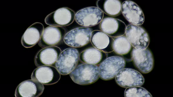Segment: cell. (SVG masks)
<instances>
[{"label": "cell", "instance_id": "3", "mask_svg": "<svg viewBox=\"0 0 173 97\" xmlns=\"http://www.w3.org/2000/svg\"><path fill=\"white\" fill-rule=\"evenodd\" d=\"M125 65V61L120 56L107 58L99 67V77L104 80L113 79L120 70L124 68Z\"/></svg>", "mask_w": 173, "mask_h": 97}, {"label": "cell", "instance_id": "19", "mask_svg": "<svg viewBox=\"0 0 173 97\" xmlns=\"http://www.w3.org/2000/svg\"><path fill=\"white\" fill-rule=\"evenodd\" d=\"M107 56V53L94 47H91L82 51L79 55V59L84 63L97 65L100 64Z\"/></svg>", "mask_w": 173, "mask_h": 97}, {"label": "cell", "instance_id": "7", "mask_svg": "<svg viewBox=\"0 0 173 97\" xmlns=\"http://www.w3.org/2000/svg\"><path fill=\"white\" fill-rule=\"evenodd\" d=\"M31 78L44 85H50L56 84L59 81L60 74L53 66L44 65L35 69L32 73Z\"/></svg>", "mask_w": 173, "mask_h": 97}, {"label": "cell", "instance_id": "6", "mask_svg": "<svg viewBox=\"0 0 173 97\" xmlns=\"http://www.w3.org/2000/svg\"><path fill=\"white\" fill-rule=\"evenodd\" d=\"M75 14L67 7L59 8L46 16L45 19L46 24L50 26L62 27L72 24L75 19Z\"/></svg>", "mask_w": 173, "mask_h": 97}, {"label": "cell", "instance_id": "13", "mask_svg": "<svg viewBox=\"0 0 173 97\" xmlns=\"http://www.w3.org/2000/svg\"><path fill=\"white\" fill-rule=\"evenodd\" d=\"M43 84L38 81L29 79L22 82L16 88V97H38L43 93Z\"/></svg>", "mask_w": 173, "mask_h": 97}, {"label": "cell", "instance_id": "9", "mask_svg": "<svg viewBox=\"0 0 173 97\" xmlns=\"http://www.w3.org/2000/svg\"><path fill=\"white\" fill-rule=\"evenodd\" d=\"M115 78L117 84L125 88L133 86H141L145 82L144 78L140 73L129 68H124L120 70Z\"/></svg>", "mask_w": 173, "mask_h": 97}, {"label": "cell", "instance_id": "10", "mask_svg": "<svg viewBox=\"0 0 173 97\" xmlns=\"http://www.w3.org/2000/svg\"><path fill=\"white\" fill-rule=\"evenodd\" d=\"M65 34L66 31L64 28L49 26L44 29L38 44L42 48L56 46L64 39Z\"/></svg>", "mask_w": 173, "mask_h": 97}, {"label": "cell", "instance_id": "1", "mask_svg": "<svg viewBox=\"0 0 173 97\" xmlns=\"http://www.w3.org/2000/svg\"><path fill=\"white\" fill-rule=\"evenodd\" d=\"M75 83L85 85L93 84L99 77V67L97 65L84 63L76 67L69 74Z\"/></svg>", "mask_w": 173, "mask_h": 97}, {"label": "cell", "instance_id": "16", "mask_svg": "<svg viewBox=\"0 0 173 97\" xmlns=\"http://www.w3.org/2000/svg\"><path fill=\"white\" fill-rule=\"evenodd\" d=\"M44 30L43 24L35 22L28 27L23 34L21 42L22 45L26 48L31 47L38 42Z\"/></svg>", "mask_w": 173, "mask_h": 97}, {"label": "cell", "instance_id": "12", "mask_svg": "<svg viewBox=\"0 0 173 97\" xmlns=\"http://www.w3.org/2000/svg\"><path fill=\"white\" fill-rule=\"evenodd\" d=\"M121 11L124 17L132 25L139 26L144 22L143 13L134 2L130 1H124L121 4Z\"/></svg>", "mask_w": 173, "mask_h": 97}, {"label": "cell", "instance_id": "15", "mask_svg": "<svg viewBox=\"0 0 173 97\" xmlns=\"http://www.w3.org/2000/svg\"><path fill=\"white\" fill-rule=\"evenodd\" d=\"M99 27L102 31L112 37H116L124 35L126 28V25L122 21L113 18L103 19Z\"/></svg>", "mask_w": 173, "mask_h": 97}, {"label": "cell", "instance_id": "18", "mask_svg": "<svg viewBox=\"0 0 173 97\" xmlns=\"http://www.w3.org/2000/svg\"><path fill=\"white\" fill-rule=\"evenodd\" d=\"M113 39V51L120 56L125 61L129 62L133 60V47L127 38L125 34Z\"/></svg>", "mask_w": 173, "mask_h": 97}, {"label": "cell", "instance_id": "8", "mask_svg": "<svg viewBox=\"0 0 173 97\" xmlns=\"http://www.w3.org/2000/svg\"><path fill=\"white\" fill-rule=\"evenodd\" d=\"M91 32V30L87 27L76 28L67 33L63 40L65 44L71 47H82L90 41Z\"/></svg>", "mask_w": 173, "mask_h": 97}, {"label": "cell", "instance_id": "11", "mask_svg": "<svg viewBox=\"0 0 173 97\" xmlns=\"http://www.w3.org/2000/svg\"><path fill=\"white\" fill-rule=\"evenodd\" d=\"M133 60L136 67L143 73H149L153 68V56L151 52L147 48L142 50L133 48Z\"/></svg>", "mask_w": 173, "mask_h": 97}, {"label": "cell", "instance_id": "21", "mask_svg": "<svg viewBox=\"0 0 173 97\" xmlns=\"http://www.w3.org/2000/svg\"><path fill=\"white\" fill-rule=\"evenodd\" d=\"M125 97H151L152 95L147 90L139 86L126 88L125 91Z\"/></svg>", "mask_w": 173, "mask_h": 97}, {"label": "cell", "instance_id": "4", "mask_svg": "<svg viewBox=\"0 0 173 97\" xmlns=\"http://www.w3.org/2000/svg\"><path fill=\"white\" fill-rule=\"evenodd\" d=\"M125 35L134 48L140 50L147 48L150 43L148 34L143 27L133 25H128Z\"/></svg>", "mask_w": 173, "mask_h": 97}, {"label": "cell", "instance_id": "5", "mask_svg": "<svg viewBox=\"0 0 173 97\" xmlns=\"http://www.w3.org/2000/svg\"><path fill=\"white\" fill-rule=\"evenodd\" d=\"M103 11L98 7H91L78 11L75 14V19L79 25L85 27L96 25L102 20Z\"/></svg>", "mask_w": 173, "mask_h": 97}, {"label": "cell", "instance_id": "20", "mask_svg": "<svg viewBox=\"0 0 173 97\" xmlns=\"http://www.w3.org/2000/svg\"><path fill=\"white\" fill-rule=\"evenodd\" d=\"M96 4L98 8L109 15L117 16L121 12V4L119 0H100L97 1Z\"/></svg>", "mask_w": 173, "mask_h": 97}, {"label": "cell", "instance_id": "14", "mask_svg": "<svg viewBox=\"0 0 173 97\" xmlns=\"http://www.w3.org/2000/svg\"><path fill=\"white\" fill-rule=\"evenodd\" d=\"M61 52L60 49L56 46L43 48L35 56V65L37 67L53 65L55 63Z\"/></svg>", "mask_w": 173, "mask_h": 97}, {"label": "cell", "instance_id": "2", "mask_svg": "<svg viewBox=\"0 0 173 97\" xmlns=\"http://www.w3.org/2000/svg\"><path fill=\"white\" fill-rule=\"evenodd\" d=\"M79 59V53L77 49H66L59 56L55 63V67L61 75L69 74L76 67Z\"/></svg>", "mask_w": 173, "mask_h": 97}, {"label": "cell", "instance_id": "17", "mask_svg": "<svg viewBox=\"0 0 173 97\" xmlns=\"http://www.w3.org/2000/svg\"><path fill=\"white\" fill-rule=\"evenodd\" d=\"M90 41L94 47L101 51L107 53L113 51V38L102 31L92 32Z\"/></svg>", "mask_w": 173, "mask_h": 97}]
</instances>
